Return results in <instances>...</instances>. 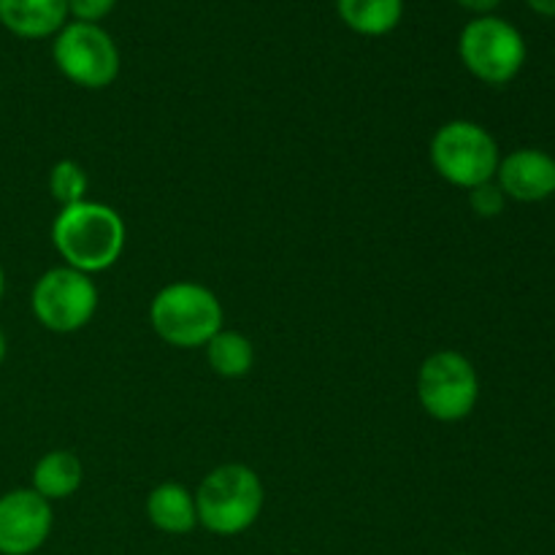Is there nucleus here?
Wrapping results in <instances>:
<instances>
[{
	"label": "nucleus",
	"instance_id": "1",
	"mask_svg": "<svg viewBox=\"0 0 555 555\" xmlns=\"http://www.w3.org/2000/svg\"><path fill=\"white\" fill-rule=\"evenodd\" d=\"M52 244L65 266L81 274L112 269L125 249V222L112 206L81 201L63 206L52 222Z\"/></svg>",
	"mask_w": 555,
	"mask_h": 555
},
{
	"label": "nucleus",
	"instance_id": "2",
	"mask_svg": "<svg viewBox=\"0 0 555 555\" xmlns=\"http://www.w3.org/2000/svg\"><path fill=\"white\" fill-rule=\"evenodd\" d=\"M193 496L198 526L217 537H236L260 518L263 482L249 466L225 464L209 472Z\"/></svg>",
	"mask_w": 555,
	"mask_h": 555
},
{
	"label": "nucleus",
	"instance_id": "3",
	"mask_svg": "<svg viewBox=\"0 0 555 555\" xmlns=\"http://www.w3.org/2000/svg\"><path fill=\"white\" fill-rule=\"evenodd\" d=\"M155 334L171 347H206L222 331V307L215 293L195 282L166 285L150 307Z\"/></svg>",
	"mask_w": 555,
	"mask_h": 555
},
{
	"label": "nucleus",
	"instance_id": "4",
	"mask_svg": "<svg viewBox=\"0 0 555 555\" xmlns=\"http://www.w3.org/2000/svg\"><path fill=\"white\" fill-rule=\"evenodd\" d=\"M431 163L450 184L472 190L496 177L499 146L482 125L453 119L434 133Z\"/></svg>",
	"mask_w": 555,
	"mask_h": 555
},
{
	"label": "nucleus",
	"instance_id": "5",
	"mask_svg": "<svg viewBox=\"0 0 555 555\" xmlns=\"http://www.w3.org/2000/svg\"><path fill=\"white\" fill-rule=\"evenodd\" d=\"M459 54L466 68L486 85H507L526 63V41L502 16H477L461 30Z\"/></svg>",
	"mask_w": 555,
	"mask_h": 555
},
{
	"label": "nucleus",
	"instance_id": "6",
	"mask_svg": "<svg viewBox=\"0 0 555 555\" xmlns=\"http://www.w3.org/2000/svg\"><path fill=\"white\" fill-rule=\"evenodd\" d=\"M477 396H480V379L466 356L442 350L423 361L417 372V399L434 421H464L475 410Z\"/></svg>",
	"mask_w": 555,
	"mask_h": 555
},
{
	"label": "nucleus",
	"instance_id": "7",
	"mask_svg": "<svg viewBox=\"0 0 555 555\" xmlns=\"http://www.w3.org/2000/svg\"><path fill=\"white\" fill-rule=\"evenodd\" d=\"M52 57L60 74L85 90H103L119 74V49L101 25L68 22L54 36Z\"/></svg>",
	"mask_w": 555,
	"mask_h": 555
},
{
	"label": "nucleus",
	"instance_id": "8",
	"mask_svg": "<svg viewBox=\"0 0 555 555\" xmlns=\"http://www.w3.org/2000/svg\"><path fill=\"white\" fill-rule=\"evenodd\" d=\"M33 314L54 334H74L85 328L98 309V287L90 274L60 266L49 269L33 287Z\"/></svg>",
	"mask_w": 555,
	"mask_h": 555
},
{
	"label": "nucleus",
	"instance_id": "9",
	"mask_svg": "<svg viewBox=\"0 0 555 555\" xmlns=\"http://www.w3.org/2000/svg\"><path fill=\"white\" fill-rule=\"evenodd\" d=\"M52 502L33 488L0 496V555H33L52 534Z\"/></svg>",
	"mask_w": 555,
	"mask_h": 555
},
{
	"label": "nucleus",
	"instance_id": "10",
	"mask_svg": "<svg viewBox=\"0 0 555 555\" xmlns=\"http://www.w3.org/2000/svg\"><path fill=\"white\" fill-rule=\"evenodd\" d=\"M499 188L524 204L551 198L555 193V160L540 150H518L499 160Z\"/></svg>",
	"mask_w": 555,
	"mask_h": 555
},
{
	"label": "nucleus",
	"instance_id": "11",
	"mask_svg": "<svg viewBox=\"0 0 555 555\" xmlns=\"http://www.w3.org/2000/svg\"><path fill=\"white\" fill-rule=\"evenodd\" d=\"M0 25L16 38H52L68 25V0H0Z\"/></svg>",
	"mask_w": 555,
	"mask_h": 555
},
{
	"label": "nucleus",
	"instance_id": "12",
	"mask_svg": "<svg viewBox=\"0 0 555 555\" xmlns=\"http://www.w3.org/2000/svg\"><path fill=\"white\" fill-rule=\"evenodd\" d=\"M146 518L163 534H190L198 526L195 496L179 482H163L146 496Z\"/></svg>",
	"mask_w": 555,
	"mask_h": 555
},
{
	"label": "nucleus",
	"instance_id": "13",
	"mask_svg": "<svg viewBox=\"0 0 555 555\" xmlns=\"http://www.w3.org/2000/svg\"><path fill=\"white\" fill-rule=\"evenodd\" d=\"M81 477V461L70 450H52L33 469V491L47 502H60L79 491Z\"/></svg>",
	"mask_w": 555,
	"mask_h": 555
},
{
	"label": "nucleus",
	"instance_id": "14",
	"mask_svg": "<svg viewBox=\"0 0 555 555\" xmlns=\"http://www.w3.org/2000/svg\"><path fill=\"white\" fill-rule=\"evenodd\" d=\"M341 22L358 36H388L404 16V0H336Z\"/></svg>",
	"mask_w": 555,
	"mask_h": 555
},
{
	"label": "nucleus",
	"instance_id": "15",
	"mask_svg": "<svg viewBox=\"0 0 555 555\" xmlns=\"http://www.w3.org/2000/svg\"><path fill=\"white\" fill-rule=\"evenodd\" d=\"M206 358L222 377H244L255 363V347L238 331H220L206 345Z\"/></svg>",
	"mask_w": 555,
	"mask_h": 555
},
{
	"label": "nucleus",
	"instance_id": "16",
	"mask_svg": "<svg viewBox=\"0 0 555 555\" xmlns=\"http://www.w3.org/2000/svg\"><path fill=\"white\" fill-rule=\"evenodd\" d=\"M49 193L57 204L74 206L81 204L87 195V173L76 160L54 163L49 171Z\"/></svg>",
	"mask_w": 555,
	"mask_h": 555
},
{
	"label": "nucleus",
	"instance_id": "17",
	"mask_svg": "<svg viewBox=\"0 0 555 555\" xmlns=\"http://www.w3.org/2000/svg\"><path fill=\"white\" fill-rule=\"evenodd\" d=\"M504 198H507V195H504L502 188H499V184H493V182L477 184V188L469 190V204H472V209H475L480 217L502 215Z\"/></svg>",
	"mask_w": 555,
	"mask_h": 555
},
{
	"label": "nucleus",
	"instance_id": "18",
	"mask_svg": "<svg viewBox=\"0 0 555 555\" xmlns=\"http://www.w3.org/2000/svg\"><path fill=\"white\" fill-rule=\"evenodd\" d=\"M114 5H117V0H68V16H74V22L98 25L112 14Z\"/></svg>",
	"mask_w": 555,
	"mask_h": 555
},
{
	"label": "nucleus",
	"instance_id": "19",
	"mask_svg": "<svg viewBox=\"0 0 555 555\" xmlns=\"http://www.w3.org/2000/svg\"><path fill=\"white\" fill-rule=\"evenodd\" d=\"M455 3H459L461 9L472 11V14L486 16V14H491V11L496 9V5L502 3V0H455Z\"/></svg>",
	"mask_w": 555,
	"mask_h": 555
},
{
	"label": "nucleus",
	"instance_id": "20",
	"mask_svg": "<svg viewBox=\"0 0 555 555\" xmlns=\"http://www.w3.org/2000/svg\"><path fill=\"white\" fill-rule=\"evenodd\" d=\"M529 5L534 11H540V14L555 16V0H529Z\"/></svg>",
	"mask_w": 555,
	"mask_h": 555
},
{
	"label": "nucleus",
	"instance_id": "21",
	"mask_svg": "<svg viewBox=\"0 0 555 555\" xmlns=\"http://www.w3.org/2000/svg\"><path fill=\"white\" fill-rule=\"evenodd\" d=\"M3 293H5V274H3V266H0V301H3Z\"/></svg>",
	"mask_w": 555,
	"mask_h": 555
},
{
	"label": "nucleus",
	"instance_id": "22",
	"mask_svg": "<svg viewBox=\"0 0 555 555\" xmlns=\"http://www.w3.org/2000/svg\"><path fill=\"white\" fill-rule=\"evenodd\" d=\"M3 358H5V336L3 331H0V363H3Z\"/></svg>",
	"mask_w": 555,
	"mask_h": 555
},
{
	"label": "nucleus",
	"instance_id": "23",
	"mask_svg": "<svg viewBox=\"0 0 555 555\" xmlns=\"http://www.w3.org/2000/svg\"><path fill=\"white\" fill-rule=\"evenodd\" d=\"M455 555H472V553H455Z\"/></svg>",
	"mask_w": 555,
	"mask_h": 555
}]
</instances>
